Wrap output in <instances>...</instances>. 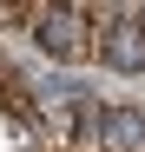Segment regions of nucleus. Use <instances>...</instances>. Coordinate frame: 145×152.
Returning <instances> with one entry per match:
<instances>
[{
  "label": "nucleus",
  "mask_w": 145,
  "mask_h": 152,
  "mask_svg": "<svg viewBox=\"0 0 145 152\" xmlns=\"http://www.w3.org/2000/svg\"><path fill=\"white\" fill-rule=\"evenodd\" d=\"M0 73H7V53H0Z\"/></svg>",
  "instance_id": "obj_5"
},
{
  "label": "nucleus",
  "mask_w": 145,
  "mask_h": 152,
  "mask_svg": "<svg viewBox=\"0 0 145 152\" xmlns=\"http://www.w3.org/2000/svg\"><path fill=\"white\" fill-rule=\"evenodd\" d=\"M99 152H145V106H106Z\"/></svg>",
  "instance_id": "obj_2"
},
{
  "label": "nucleus",
  "mask_w": 145,
  "mask_h": 152,
  "mask_svg": "<svg viewBox=\"0 0 145 152\" xmlns=\"http://www.w3.org/2000/svg\"><path fill=\"white\" fill-rule=\"evenodd\" d=\"M40 7H46V0H0V27H7V33H33Z\"/></svg>",
  "instance_id": "obj_4"
},
{
  "label": "nucleus",
  "mask_w": 145,
  "mask_h": 152,
  "mask_svg": "<svg viewBox=\"0 0 145 152\" xmlns=\"http://www.w3.org/2000/svg\"><path fill=\"white\" fill-rule=\"evenodd\" d=\"M99 60L112 73H145V27H138V13L99 20Z\"/></svg>",
  "instance_id": "obj_1"
},
{
  "label": "nucleus",
  "mask_w": 145,
  "mask_h": 152,
  "mask_svg": "<svg viewBox=\"0 0 145 152\" xmlns=\"http://www.w3.org/2000/svg\"><path fill=\"white\" fill-rule=\"evenodd\" d=\"M0 113H7V119L20 126V132H27V139H40V99L27 93V80H20L13 66L0 73Z\"/></svg>",
  "instance_id": "obj_3"
}]
</instances>
